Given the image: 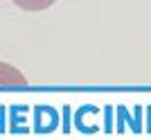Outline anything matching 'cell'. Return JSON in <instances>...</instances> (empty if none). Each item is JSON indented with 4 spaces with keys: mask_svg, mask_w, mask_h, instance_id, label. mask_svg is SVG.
Returning <instances> with one entry per match:
<instances>
[{
    "mask_svg": "<svg viewBox=\"0 0 151 140\" xmlns=\"http://www.w3.org/2000/svg\"><path fill=\"white\" fill-rule=\"evenodd\" d=\"M16 7L25 9V12H43L47 7H52L57 0H12Z\"/></svg>",
    "mask_w": 151,
    "mask_h": 140,
    "instance_id": "7a4b0ae2",
    "label": "cell"
},
{
    "mask_svg": "<svg viewBox=\"0 0 151 140\" xmlns=\"http://www.w3.org/2000/svg\"><path fill=\"white\" fill-rule=\"evenodd\" d=\"M0 84H5V86H25L27 79L20 70H16L14 66L0 61Z\"/></svg>",
    "mask_w": 151,
    "mask_h": 140,
    "instance_id": "6da1fadb",
    "label": "cell"
}]
</instances>
